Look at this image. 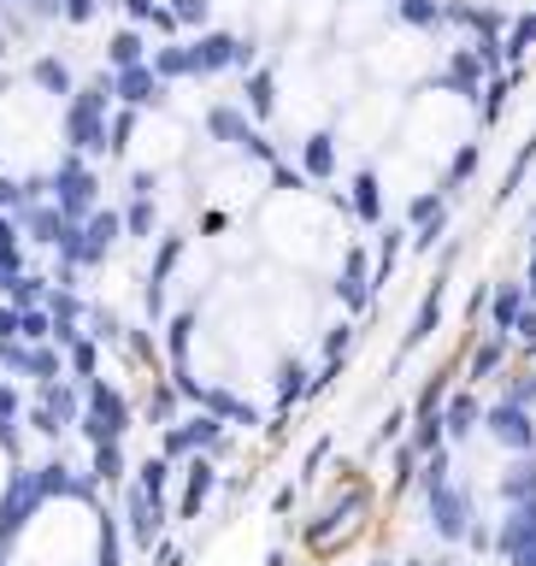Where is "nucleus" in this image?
Here are the masks:
<instances>
[{
    "mask_svg": "<svg viewBox=\"0 0 536 566\" xmlns=\"http://www.w3.org/2000/svg\"><path fill=\"white\" fill-rule=\"evenodd\" d=\"M536 165V130H530V142H518V160L507 165V178H501V201H513L518 195V183H525V171Z\"/></svg>",
    "mask_w": 536,
    "mask_h": 566,
    "instance_id": "nucleus-41",
    "label": "nucleus"
},
{
    "mask_svg": "<svg viewBox=\"0 0 536 566\" xmlns=\"http://www.w3.org/2000/svg\"><path fill=\"white\" fill-rule=\"evenodd\" d=\"M530 47H536V12H518L507 30V65H525Z\"/></svg>",
    "mask_w": 536,
    "mask_h": 566,
    "instance_id": "nucleus-39",
    "label": "nucleus"
},
{
    "mask_svg": "<svg viewBox=\"0 0 536 566\" xmlns=\"http://www.w3.org/2000/svg\"><path fill=\"white\" fill-rule=\"evenodd\" d=\"M125 513H130V543L136 548H160V525H165V508L148 502L142 490L125 495Z\"/></svg>",
    "mask_w": 536,
    "mask_h": 566,
    "instance_id": "nucleus-25",
    "label": "nucleus"
},
{
    "mask_svg": "<svg viewBox=\"0 0 536 566\" xmlns=\"http://www.w3.org/2000/svg\"><path fill=\"white\" fill-rule=\"evenodd\" d=\"M513 342H518V349H536V301L525 307V313H518V324H513Z\"/></svg>",
    "mask_w": 536,
    "mask_h": 566,
    "instance_id": "nucleus-50",
    "label": "nucleus"
},
{
    "mask_svg": "<svg viewBox=\"0 0 536 566\" xmlns=\"http://www.w3.org/2000/svg\"><path fill=\"white\" fill-rule=\"evenodd\" d=\"M42 484H36V472H24V467H12V478H7V495H0V548H7L19 531L42 513Z\"/></svg>",
    "mask_w": 536,
    "mask_h": 566,
    "instance_id": "nucleus-8",
    "label": "nucleus"
},
{
    "mask_svg": "<svg viewBox=\"0 0 536 566\" xmlns=\"http://www.w3.org/2000/svg\"><path fill=\"white\" fill-rule=\"evenodd\" d=\"M72 372L83 377V384H95V337H77L72 342Z\"/></svg>",
    "mask_w": 536,
    "mask_h": 566,
    "instance_id": "nucleus-47",
    "label": "nucleus"
},
{
    "mask_svg": "<svg viewBox=\"0 0 536 566\" xmlns=\"http://www.w3.org/2000/svg\"><path fill=\"white\" fill-rule=\"evenodd\" d=\"M425 513H430V531L448 543V548H465V537H472V525L483 520L478 513V495L465 478H454V484H442V490H430L425 495Z\"/></svg>",
    "mask_w": 536,
    "mask_h": 566,
    "instance_id": "nucleus-4",
    "label": "nucleus"
},
{
    "mask_svg": "<svg viewBox=\"0 0 536 566\" xmlns=\"http://www.w3.org/2000/svg\"><path fill=\"white\" fill-rule=\"evenodd\" d=\"M442 431H448V449H465L472 437H483V402L472 384H460L454 396L442 402Z\"/></svg>",
    "mask_w": 536,
    "mask_h": 566,
    "instance_id": "nucleus-12",
    "label": "nucleus"
},
{
    "mask_svg": "<svg viewBox=\"0 0 536 566\" xmlns=\"http://www.w3.org/2000/svg\"><path fill=\"white\" fill-rule=\"evenodd\" d=\"M201 130H206V142L224 148V153H242V160H254V165H283L278 160V142H266V130L248 118V107H236V100H213V107L201 113Z\"/></svg>",
    "mask_w": 536,
    "mask_h": 566,
    "instance_id": "nucleus-2",
    "label": "nucleus"
},
{
    "mask_svg": "<svg viewBox=\"0 0 536 566\" xmlns=\"http://www.w3.org/2000/svg\"><path fill=\"white\" fill-rule=\"evenodd\" d=\"M118 243H125V213H118V207H100L89 225H72V231H65L60 260L77 266V271H83V266H107V254H112Z\"/></svg>",
    "mask_w": 536,
    "mask_h": 566,
    "instance_id": "nucleus-5",
    "label": "nucleus"
},
{
    "mask_svg": "<svg viewBox=\"0 0 536 566\" xmlns=\"http://www.w3.org/2000/svg\"><path fill=\"white\" fill-rule=\"evenodd\" d=\"M189 349H195V307H183V313H171L165 324V354H171V366H189Z\"/></svg>",
    "mask_w": 536,
    "mask_h": 566,
    "instance_id": "nucleus-31",
    "label": "nucleus"
},
{
    "mask_svg": "<svg viewBox=\"0 0 536 566\" xmlns=\"http://www.w3.org/2000/svg\"><path fill=\"white\" fill-rule=\"evenodd\" d=\"M513 349H518L513 337H495V331H490V337H483L478 349H472V366H465V384L478 389V384H490V377H507V354H513Z\"/></svg>",
    "mask_w": 536,
    "mask_h": 566,
    "instance_id": "nucleus-22",
    "label": "nucleus"
},
{
    "mask_svg": "<svg viewBox=\"0 0 536 566\" xmlns=\"http://www.w3.org/2000/svg\"><path fill=\"white\" fill-rule=\"evenodd\" d=\"M530 248H536V231H530Z\"/></svg>",
    "mask_w": 536,
    "mask_h": 566,
    "instance_id": "nucleus-64",
    "label": "nucleus"
},
{
    "mask_svg": "<svg viewBox=\"0 0 536 566\" xmlns=\"http://www.w3.org/2000/svg\"><path fill=\"white\" fill-rule=\"evenodd\" d=\"M401 566H430V560H419V555H407V560H401Z\"/></svg>",
    "mask_w": 536,
    "mask_h": 566,
    "instance_id": "nucleus-61",
    "label": "nucleus"
},
{
    "mask_svg": "<svg viewBox=\"0 0 536 566\" xmlns=\"http://www.w3.org/2000/svg\"><path fill=\"white\" fill-rule=\"evenodd\" d=\"M271 189H278V195H301V189H307V171H301V165H271Z\"/></svg>",
    "mask_w": 536,
    "mask_h": 566,
    "instance_id": "nucleus-48",
    "label": "nucleus"
},
{
    "mask_svg": "<svg viewBox=\"0 0 536 566\" xmlns=\"http://www.w3.org/2000/svg\"><path fill=\"white\" fill-rule=\"evenodd\" d=\"M442 484H454V449H437V455H425V467H419V502L430 490H442Z\"/></svg>",
    "mask_w": 536,
    "mask_h": 566,
    "instance_id": "nucleus-37",
    "label": "nucleus"
},
{
    "mask_svg": "<svg viewBox=\"0 0 536 566\" xmlns=\"http://www.w3.org/2000/svg\"><path fill=\"white\" fill-rule=\"evenodd\" d=\"M507 566H536V548H530V555H518V560H507Z\"/></svg>",
    "mask_w": 536,
    "mask_h": 566,
    "instance_id": "nucleus-58",
    "label": "nucleus"
},
{
    "mask_svg": "<svg viewBox=\"0 0 536 566\" xmlns=\"http://www.w3.org/2000/svg\"><path fill=\"white\" fill-rule=\"evenodd\" d=\"M448 225H454V218H448V213H442V218H430V225H425V231H412V236H407V243H412V254H430V248H437V243H442V236H448Z\"/></svg>",
    "mask_w": 536,
    "mask_h": 566,
    "instance_id": "nucleus-46",
    "label": "nucleus"
},
{
    "mask_svg": "<svg viewBox=\"0 0 536 566\" xmlns=\"http://www.w3.org/2000/svg\"><path fill=\"white\" fill-rule=\"evenodd\" d=\"M324 460H331V437H319L313 449H307V472H301V478H319V467H324Z\"/></svg>",
    "mask_w": 536,
    "mask_h": 566,
    "instance_id": "nucleus-52",
    "label": "nucleus"
},
{
    "mask_svg": "<svg viewBox=\"0 0 536 566\" xmlns=\"http://www.w3.org/2000/svg\"><path fill=\"white\" fill-rule=\"evenodd\" d=\"M407 225L401 231H395V225H384V231H377V271H372V296H377V289H384L389 278H395V260H401V248H407Z\"/></svg>",
    "mask_w": 536,
    "mask_h": 566,
    "instance_id": "nucleus-29",
    "label": "nucleus"
},
{
    "mask_svg": "<svg viewBox=\"0 0 536 566\" xmlns=\"http://www.w3.org/2000/svg\"><path fill=\"white\" fill-rule=\"evenodd\" d=\"M490 548H495V525H490V520H478V525H472V537H465V555H490Z\"/></svg>",
    "mask_w": 536,
    "mask_h": 566,
    "instance_id": "nucleus-49",
    "label": "nucleus"
},
{
    "mask_svg": "<svg viewBox=\"0 0 536 566\" xmlns=\"http://www.w3.org/2000/svg\"><path fill=\"white\" fill-rule=\"evenodd\" d=\"M77 431L89 437L95 449H100V442H118V437L130 431V402L118 396L112 384H100V377H95V384H89V402H83V425H77Z\"/></svg>",
    "mask_w": 536,
    "mask_h": 566,
    "instance_id": "nucleus-6",
    "label": "nucleus"
},
{
    "mask_svg": "<svg viewBox=\"0 0 536 566\" xmlns=\"http://www.w3.org/2000/svg\"><path fill=\"white\" fill-rule=\"evenodd\" d=\"M213 490H218V467H213V455H195V460L183 467V502H178V513H183V520H195Z\"/></svg>",
    "mask_w": 536,
    "mask_h": 566,
    "instance_id": "nucleus-23",
    "label": "nucleus"
},
{
    "mask_svg": "<svg viewBox=\"0 0 536 566\" xmlns=\"http://www.w3.org/2000/svg\"><path fill=\"white\" fill-rule=\"evenodd\" d=\"M278 95H283V83H278V60H271V65H254L248 83H242V107H248L254 125H271V118H278Z\"/></svg>",
    "mask_w": 536,
    "mask_h": 566,
    "instance_id": "nucleus-15",
    "label": "nucleus"
},
{
    "mask_svg": "<svg viewBox=\"0 0 536 566\" xmlns=\"http://www.w3.org/2000/svg\"><path fill=\"white\" fill-rule=\"evenodd\" d=\"M530 548H536V502L501 508V520H495V555L501 560H518V555H530Z\"/></svg>",
    "mask_w": 536,
    "mask_h": 566,
    "instance_id": "nucleus-13",
    "label": "nucleus"
},
{
    "mask_svg": "<svg viewBox=\"0 0 536 566\" xmlns=\"http://www.w3.org/2000/svg\"><path fill=\"white\" fill-rule=\"evenodd\" d=\"M483 437L495 442L501 455H536V414L530 407H513V402H490L483 407Z\"/></svg>",
    "mask_w": 536,
    "mask_h": 566,
    "instance_id": "nucleus-7",
    "label": "nucleus"
},
{
    "mask_svg": "<svg viewBox=\"0 0 536 566\" xmlns=\"http://www.w3.org/2000/svg\"><path fill=\"white\" fill-rule=\"evenodd\" d=\"M478 165H483V142L478 136H460L454 148H448V165H442V178H437V189H442V201H454L465 183L478 178Z\"/></svg>",
    "mask_w": 536,
    "mask_h": 566,
    "instance_id": "nucleus-18",
    "label": "nucleus"
},
{
    "mask_svg": "<svg viewBox=\"0 0 536 566\" xmlns=\"http://www.w3.org/2000/svg\"><path fill=\"white\" fill-rule=\"evenodd\" d=\"M483 83H490V72H483L478 47H472V42H465V47L454 42V47H448V54H442V89L454 95L460 107H478V100H483Z\"/></svg>",
    "mask_w": 536,
    "mask_h": 566,
    "instance_id": "nucleus-9",
    "label": "nucleus"
},
{
    "mask_svg": "<svg viewBox=\"0 0 536 566\" xmlns=\"http://www.w3.org/2000/svg\"><path fill=\"white\" fill-rule=\"evenodd\" d=\"M12 89V72H0V95H7Z\"/></svg>",
    "mask_w": 536,
    "mask_h": 566,
    "instance_id": "nucleus-60",
    "label": "nucleus"
},
{
    "mask_svg": "<svg viewBox=\"0 0 536 566\" xmlns=\"http://www.w3.org/2000/svg\"><path fill=\"white\" fill-rule=\"evenodd\" d=\"M501 384H507V389H501V402L530 407V414H536V366H525V372H507Z\"/></svg>",
    "mask_w": 536,
    "mask_h": 566,
    "instance_id": "nucleus-40",
    "label": "nucleus"
},
{
    "mask_svg": "<svg viewBox=\"0 0 536 566\" xmlns=\"http://www.w3.org/2000/svg\"><path fill=\"white\" fill-rule=\"evenodd\" d=\"M195 407H201V414H213V419H224V425H242V431H254V425H259V407L242 402L231 384H206Z\"/></svg>",
    "mask_w": 536,
    "mask_h": 566,
    "instance_id": "nucleus-20",
    "label": "nucleus"
},
{
    "mask_svg": "<svg viewBox=\"0 0 536 566\" xmlns=\"http://www.w3.org/2000/svg\"><path fill=\"white\" fill-rule=\"evenodd\" d=\"M518 83H525V65H513V72H501L483 83V100H478V118H483V130H495L501 118H507L513 107V95H518Z\"/></svg>",
    "mask_w": 536,
    "mask_h": 566,
    "instance_id": "nucleus-24",
    "label": "nucleus"
},
{
    "mask_svg": "<svg viewBox=\"0 0 536 566\" xmlns=\"http://www.w3.org/2000/svg\"><path fill=\"white\" fill-rule=\"evenodd\" d=\"M412 449L419 455H437V449H448V431H442V414H412Z\"/></svg>",
    "mask_w": 536,
    "mask_h": 566,
    "instance_id": "nucleus-38",
    "label": "nucleus"
},
{
    "mask_svg": "<svg viewBox=\"0 0 536 566\" xmlns=\"http://www.w3.org/2000/svg\"><path fill=\"white\" fill-rule=\"evenodd\" d=\"M130 195H160V171L136 165V171H130Z\"/></svg>",
    "mask_w": 536,
    "mask_h": 566,
    "instance_id": "nucleus-51",
    "label": "nucleus"
},
{
    "mask_svg": "<svg viewBox=\"0 0 536 566\" xmlns=\"http://www.w3.org/2000/svg\"><path fill=\"white\" fill-rule=\"evenodd\" d=\"M0 7H24V0H0Z\"/></svg>",
    "mask_w": 536,
    "mask_h": 566,
    "instance_id": "nucleus-63",
    "label": "nucleus"
},
{
    "mask_svg": "<svg viewBox=\"0 0 536 566\" xmlns=\"http://www.w3.org/2000/svg\"><path fill=\"white\" fill-rule=\"evenodd\" d=\"M112 113H118L112 72H95L72 100H65V113H60V142H65V153H83V160H89V153H107Z\"/></svg>",
    "mask_w": 536,
    "mask_h": 566,
    "instance_id": "nucleus-1",
    "label": "nucleus"
},
{
    "mask_svg": "<svg viewBox=\"0 0 536 566\" xmlns=\"http://www.w3.org/2000/svg\"><path fill=\"white\" fill-rule=\"evenodd\" d=\"M148 414H153V419H165V414H171V384H165V389H153V402H148Z\"/></svg>",
    "mask_w": 536,
    "mask_h": 566,
    "instance_id": "nucleus-55",
    "label": "nucleus"
},
{
    "mask_svg": "<svg viewBox=\"0 0 536 566\" xmlns=\"http://www.w3.org/2000/svg\"><path fill=\"white\" fill-rule=\"evenodd\" d=\"M89 472L100 478V484H125V449H118V442H100Z\"/></svg>",
    "mask_w": 536,
    "mask_h": 566,
    "instance_id": "nucleus-42",
    "label": "nucleus"
},
{
    "mask_svg": "<svg viewBox=\"0 0 536 566\" xmlns=\"http://www.w3.org/2000/svg\"><path fill=\"white\" fill-rule=\"evenodd\" d=\"M442 284H448V271H437V284L425 289L419 313H412L407 337H401V354H395V372H401V360H407L412 349H419V342H430V337H437V324H442Z\"/></svg>",
    "mask_w": 536,
    "mask_h": 566,
    "instance_id": "nucleus-17",
    "label": "nucleus"
},
{
    "mask_svg": "<svg viewBox=\"0 0 536 566\" xmlns=\"http://www.w3.org/2000/svg\"><path fill=\"white\" fill-rule=\"evenodd\" d=\"M7 47H12V36H7V30H0V60H7Z\"/></svg>",
    "mask_w": 536,
    "mask_h": 566,
    "instance_id": "nucleus-59",
    "label": "nucleus"
},
{
    "mask_svg": "<svg viewBox=\"0 0 536 566\" xmlns=\"http://www.w3.org/2000/svg\"><path fill=\"white\" fill-rule=\"evenodd\" d=\"M401 425H407V407H395V414L384 419V431H377V442H401Z\"/></svg>",
    "mask_w": 536,
    "mask_h": 566,
    "instance_id": "nucleus-54",
    "label": "nucleus"
},
{
    "mask_svg": "<svg viewBox=\"0 0 536 566\" xmlns=\"http://www.w3.org/2000/svg\"><path fill=\"white\" fill-rule=\"evenodd\" d=\"M153 231H160V207H153V195H130L125 201V236H130V243H148Z\"/></svg>",
    "mask_w": 536,
    "mask_h": 566,
    "instance_id": "nucleus-33",
    "label": "nucleus"
},
{
    "mask_svg": "<svg viewBox=\"0 0 536 566\" xmlns=\"http://www.w3.org/2000/svg\"><path fill=\"white\" fill-rule=\"evenodd\" d=\"M30 89L65 107L83 83H77V72H72V60H65V54H36V60H30Z\"/></svg>",
    "mask_w": 536,
    "mask_h": 566,
    "instance_id": "nucleus-14",
    "label": "nucleus"
},
{
    "mask_svg": "<svg viewBox=\"0 0 536 566\" xmlns=\"http://www.w3.org/2000/svg\"><path fill=\"white\" fill-rule=\"evenodd\" d=\"M107 7V0H60V24H72V30H83V24H95V12Z\"/></svg>",
    "mask_w": 536,
    "mask_h": 566,
    "instance_id": "nucleus-45",
    "label": "nucleus"
},
{
    "mask_svg": "<svg viewBox=\"0 0 536 566\" xmlns=\"http://www.w3.org/2000/svg\"><path fill=\"white\" fill-rule=\"evenodd\" d=\"M389 19L395 30H412V36H430V30H442V0H389Z\"/></svg>",
    "mask_w": 536,
    "mask_h": 566,
    "instance_id": "nucleus-28",
    "label": "nucleus"
},
{
    "mask_svg": "<svg viewBox=\"0 0 536 566\" xmlns=\"http://www.w3.org/2000/svg\"><path fill=\"white\" fill-rule=\"evenodd\" d=\"M349 342H354V319H336V324H324L319 354H324V360H349Z\"/></svg>",
    "mask_w": 536,
    "mask_h": 566,
    "instance_id": "nucleus-43",
    "label": "nucleus"
},
{
    "mask_svg": "<svg viewBox=\"0 0 536 566\" xmlns=\"http://www.w3.org/2000/svg\"><path fill=\"white\" fill-rule=\"evenodd\" d=\"M112 95H118V107H130V113H160L171 100V83L153 72V65H130V72H112Z\"/></svg>",
    "mask_w": 536,
    "mask_h": 566,
    "instance_id": "nucleus-10",
    "label": "nucleus"
},
{
    "mask_svg": "<svg viewBox=\"0 0 536 566\" xmlns=\"http://www.w3.org/2000/svg\"><path fill=\"white\" fill-rule=\"evenodd\" d=\"M136 490H142L148 502H160V508H165V490H171V460H165V455H148L142 467H136Z\"/></svg>",
    "mask_w": 536,
    "mask_h": 566,
    "instance_id": "nucleus-35",
    "label": "nucleus"
},
{
    "mask_svg": "<svg viewBox=\"0 0 536 566\" xmlns=\"http://www.w3.org/2000/svg\"><path fill=\"white\" fill-rule=\"evenodd\" d=\"M148 60H153V47L136 24H118L107 36V72H130V65H148Z\"/></svg>",
    "mask_w": 536,
    "mask_h": 566,
    "instance_id": "nucleus-26",
    "label": "nucleus"
},
{
    "mask_svg": "<svg viewBox=\"0 0 536 566\" xmlns=\"http://www.w3.org/2000/svg\"><path fill=\"white\" fill-rule=\"evenodd\" d=\"M349 213L360 218V225L384 231V178H377V165H372V160L349 178Z\"/></svg>",
    "mask_w": 536,
    "mask_h": 566,
    "instance_id": "nucleus-16",
    "label": "nucleus"
},
{
    "mask_svg": "<svg viewBox=\"0 0 536 566\" xmlns=\"http://www.w3.org/2000/svg\"><path fill=\"white\" fill-rule=\"evenodd\" d=\"M296 153H301L307 183H331L336 165H342V136H336V125H313V130L296 142Z\"/></svg>",
    "mask_w": 536,
    "mask_h": 566,
    "instance_id": "nucleus-11",
    "label": "nucleus"
},
{
    "mask_svg": "<svg viewBox=\"0 0 536 566\" xmlns=\"http://www.w3.org/2000/svg\"><path fill=\"white\" fill-rule=\"evenodd\" d=\"M430 566H465V555H442V560H430Z\"/></svg>",
    "mask_w": 536,
    "mask_h": 566,
    "instance_id": "nucleus-57",
    "label": "nucleus"
},
{
    "mask_svg": "<svg viewBox=\"0 0 536 566\" xmlns=\"http://www.w3.org/2000/svg\"><path fill=\"white\" fill-rule=\"evenodd\" d=\"M12 419H19V389L0 384V425H12Z\"/></svg>",
    "mask_w": 536,
    "mask_h": 566,
    "instance_id": "nucleus-53",
    "label": "nucleus"
},
{
    "mask_svg": "<svg viewBox=\"0 0 536 566\" xmlns=\"http://www.w3.org/2000/svg\"><path fill=\"white\" fill-rule=\"evenodd\" d=\"M495 495H501V508L536 502V455H513L507 467H501V478H495Z\"/></svg>",
    "mask_w": 536,
    "mask_h": 566,
    "instance_id": "nucleus-21",
    "label": "nucleus"
},
{
    "mask_svg": "<svg viewBox=\"0 0 536 566\" xmlns=\"http://www.w3.org/2000/svg\"><path fill=\"white\" fill-rule=\"evenodd\" d=\"M530 307V289H525V278H501V284H490V331L495 337H513V324H518V313Z\"/></svg>",
    "mask_w": 536,
    "mask_h": 566,
    "instance_id": "nucleus-19",
    "label": "nucleus"
},
{
    "mask_svg": "<svg viewBox=\"0 0 536 566\" xmlns=\"http://www.w3.org/2000/svg\"><path fill=\"white\" fill-rule=\"evenodd\" d=\"M95 566H125V555H118V520H112V513H100V548H95Z\"/></svg>",
    "mask_w": 536,
    "mask_h": 566,
    "instance_id": "nucleus-44",
    "label": "nucleus"
},
{
    "mask_svg": "<svg viewBox=\"0 0 536 566\" xmlns=\"http://www.w3.org/2000/svg\"><path fill=\"white\" fill-rule=\"evenodd\" d=\"M42 407H47L60 425H83V402H77V389L65 384V377H60V384H42Z\"/></svg>",
    "mask_w": 536,
    "mask_h": 566,
    "instance_id": "nucleus-36",
    "label": "nucleus"
},
{
    "mask_svg": "<svg viewBox=\"0 0 536 566\" xmlns=\"http://www.w3.org/2000/svg\"><path fill=\"white\" fill-rule=\"evenodd\" d=\"M307 384H313V377H307L301 360H278V377H271V389H278V414H289V407L307 396Z\"/></svg>",
    "mask_w": 536,
    "mask_h": 566,
    "instance_id": "nucleus-32",
    "label": "nucleus"
},
{
    "mask_svg": "<svg viewBox=\"0 0 536 566\" xmlns=\"http://www.w3.org/2000/svg\"><path fill=\"white\" fill-rule=\"evenodd\" d=\"M442 213H448L442 189H412V195H407V207H401V218H407V231H425L430 218H442Z\"/></svg>",
    "mask_w": 536,
    "mask_h": 566,
    "instance_id": "nucleus-34",
    "label": "nucleus"
},
{
    "mask_svg": "<svg viewBox=\"0 0 536 566\" xmlns=\"http://www.w3.org/2000/svg\"><path fill=\"white\" fill-rule=\"evenodd\" d=\"M19 225H24V236H30V243H42V248H60V243H65V231H72V218H65V213L54 207V201H36V207H30V213L19 218Z\"/></svg>",
    "mask_w": 536,
    "mask_h": 566,
    "instance_id": "nucleus-27",
    "label": "nucleus"
},
{
    "mask_svg": "<svg viewBox=\"0 0 536 566\" xmlns=\"http://www.w3.org/2000/svg\"><path fill=\"white\" fill-rule=\"evenodd\" d=\"M189 555H183V548H171V543H160V566H183Z\"/></svg>",
    "mask_w": 536,
    "mask_h": 566,
    "instance_id": "nucleus-56",
    "label": "nucleus"
},
{
    "mask_svg": "<svg viewBox=\"0 0 536 566\" xmlns=\"http://www.w3.org/2000/svg\"><path fill=\"white\" fill-rule=\"evenodd\" d=\"M366 566H401V560H366Z\"/></svg>",
    "mask_w": 536,
    "mask_h": 566,
    "instance_id": "nucleus-62",
    "label": "nucleus"
},
{
    "mask_svg": "<svg viewBox=\"0 0 536 566\" xmlns=\"http://www.w3.org/2000/svg\"><path fill=\"white\" fill-rule=\"evenodd\" d=\"M153 72H160L165 83H183V77H195V54H189V42H160L153 47Z\"/></svg>",
    "mask_w": 536,
    "mask_h": 566,
    "instance_id": "nucleus-30",
    "label": "nucleus"
},
{
    "mask_svg": "<svg viewBox=\"0 0 536 566\" xmlns=\"http://www.w3.org/2000/svg\"><path fill=\"white\" fill-rule=\"evenodd\" d=\"M47 201H54L72 225H89L100 213V171L83 160V153H60V165L47 171Z\"/></svg>",
    "mask_w": 536,
    "mask_h": 566,
    "instance_id": "nucleus-3",
    "label": "nucleus"
}]
</instances>
